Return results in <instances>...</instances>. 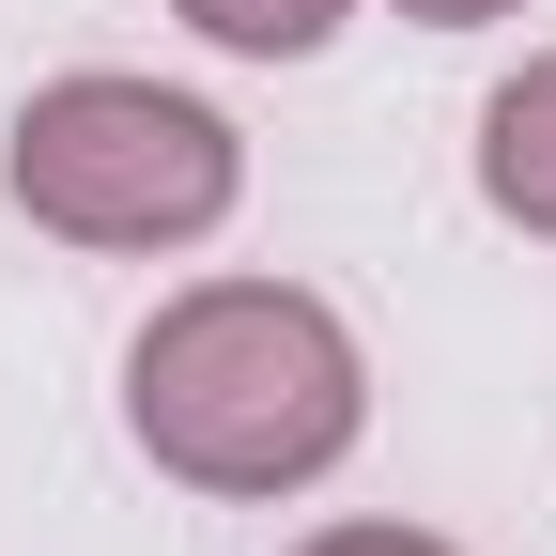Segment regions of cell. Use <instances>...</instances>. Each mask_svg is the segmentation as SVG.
I'll use <instances>...</instances> for the list:
<instances>
[{
	"instance_id": "1",
	"label": "cell",
	"mask_w": 556,
	"mask_h": 556,
	"mask_svg": "<svg viewBox=\"0 0 556 556\" xmlns=\"http://www.w3.org/2000/svg\"><path fill=\"white\" fill-rule=\"evenodd\" d=\"M124 433L186 495H309L371 433V356L356 325L294 278H201L139 325L124 356Z\"/></svg>"
},
{
	"instance_id": "2",
	"label": "cell",
	"mask_w": 556,
	"mask_h": 556,
	"mask_svg": "<svg viewBox=\"0 0 556 556\" xmlns=\"http://www.w3.org/2000/svg\"><path fill=\"white\" fill-rule=\"evenodd\" d=\"M232 186H248L232 124L170 78H109L93 62V78H47L16 109V217L62 248H201L232 217Z\"/></svg>"
},
{
	"instance_id": "3",
	"label": "cell",
	"mask_w": 556,
	"mask_h": 556,
	"mask_svg": "<svg viewBox=\"0 0 556 556\" xmlns=\"http://www.w3.org/2000/svg\"><path fill=\"white\" fill-rule=\"evenodd\" d=\"M479 201H495L510 232H541V248H556V47L526 62V78L479 93Z\"/></svg>"
},
{
	"instance_id": "4",
	"label": "cell",
	"mask_w": 556,
	"mask_h": 556,
	"mask_svg": "<svg viewBox=\"0 0 556 556\" xmlns=\"http://www.w3.org/2000/svg\"><path fill=\"white\" fill-rule=\"evenodd\" d=\"M170 16H186L201 47H232V62H309L356 0H170Z\"/></svg>"
},
{
	"instance_id": "5",
	"label": "cell",
	"mask_w": 556,
	"mask_h": 556,
	"mask_svg": "<svg viewBox=\"0 0 556 556\" xmlns=\"http://www.w3.org/2000/svg\"><path fill=\"white\" fill-rule=\"evenodd\" d=\"M294 556H448V541H417V526H325V541H294Z\"/></svg>"
},
{
	"instance_id": "6",
	"label": "cell",
	"mask_w": 556,
	"mask_h": 556,
	"mask_svg": "<svg viewBox=\"0 0 556 556\" xmlns=\"http://www.w3.org/2000/svg\"><path fill=\"white\" fill-rule=\"evenodd\" d=\"M417 31H495V16H526V0H402Z\"/></svg>"
}]
</instances>
